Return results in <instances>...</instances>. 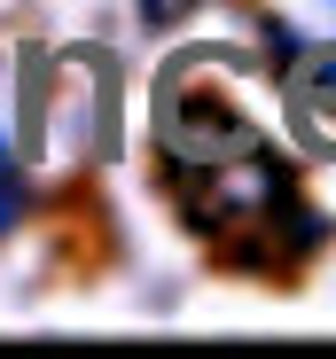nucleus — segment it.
<instances>
[{
  "label": "nucleus",
  "instance_id": "f257e3e1",
  "mask_svg": "<svg viewBox=\"0 0 336 359\" xmlns=\"http://www.w3.org/2000/svg\"><path fill=\"white\" fill-rule=\"evenodd\" d=\"M290 117H297V133L313 149L336 156V47H313L290 71Z\"/></svg>",
  "mask_w": 336,
  "mask_h": 359
},
{
  "label": "nucleus",
  "instance_id": "f03ea898",
  "mask_svg": "<svg viewBox=\"0 0 336 359\" xmlns=\"http://www.w3.org/2000/svg\"><path fill=\"white\" fill-rule=\"evenodd\" d=\"M16 219H24V180H16V164H8V156H0V234H8Z\"/></svg>",
  "mask_w": 336,
  "mask_h": 359
},
{
  "label": "nucleus",
  "instance_id": "7ed1b4c3",
  "mask_svg": "<svg viewBox=\"0 0 336 359\" xmlns=\"http://www.w3.org/2000/svg\"><path fill=\"white\" fill-rule=\"evenodd\" d=\"M188 8H196V0H141V16H149V24H156V32H164V24H180V16H188Z\"/></svg>",
  "mask_w": 336,
  "mask_h": 359
}]
</instances>
